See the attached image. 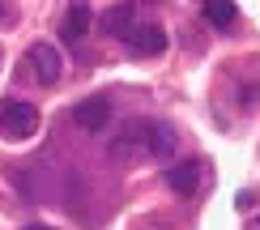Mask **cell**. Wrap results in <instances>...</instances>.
I'll return each mask as SVG.
<instances>
[{
	"instance_id": "10",
	"label": "cell",
	"mask_w": 260,
	"mask_h": 230,
	"mask_svg": "<svg viewBox=\"0 0 260 230\" xmlns=\"http://www.w3.org/2000/svg\"><path fill=\"white\" fill-rule=\"evenodd\" d=\"M201 17L209 21V26H231V21L239 17V5H235V0H205Z\"/></svg>"
},
{
	"instance_id": "12",
	"label": "cell",
	"mask_w": 260,
	"mask_h": 230,
	"mask_svg": "<svg viewBox=\"0 0 260 230\" xmlns=\"http://www.w3.org/2000/svg\"><path fill=\"white\" fill-rule=\"evenodd\" d=\"M21 230H56V226H43V222H30V226H21Z\"/></svg>"
},
{
	"instance_id": "5",
	"label": "cell",
	"mask_w": 260,
	"mask_h": 230,
	"mask_svg": "<svg viewBox=\"0 0 260 230\" xmlns=\"http://www.w3.org/2000/svg\"><path fill=\"white\" fill-rule=\"evenodd\" d=\"M73 124L85 128V133H103L107 124H111V103L99 94V98H81L77 107H73Z\"/></svg>"
},
{
	"instance_id": "11",
	"label": "cell",
	"mask_w": 260,
	"mask_h": 230,
	"mask_svg": "<svg viewBox=\"0 0 260 230\" xmlns=\"http://www.w3.org/2000/svg\"><path fill=\"white\" fill-rule=\"evenodd\" d=\"M247 230H260V213H252V217H247Z\"/></svg>"
},
{
	"instance_id": "7",
	"label": "cell",
	"mask_w": 260,
	"mask_h": 230,
	"mask_svg": "<svg viewBox=\"0 0 260 230\" xmlns=\"http://www.w3.org/2000/svg\"><path fill=\"white\" fill-rule=\"evenodd\" d=\"M137 30V5H111L103 13V35H115V39H128Z\"/></svg>"
},
{
	"instance_id": "6",
	"label": "cell",
	"mask_w": 260,
	"mask_h": 230,
	"mask_svg": "<svg viewBox=\"0 0 260 230\" xmlns=\"http://www.w3.org/2000/svg\"><path fill=\"white\" fill-rule=\"evenodd\" d=\"M167 30L162 26H137L133 35H128V51H133L137 60H154V56H162L167 51Z\"/></svg>"
},
{
	"instance_id": "13",
	"label": "cell",
	"mask_w": 260,
	"mask_h": 230,
	"mask_svg": "<svg viewBox=\"0 0 260 230\" xmlns=\"http://www.w3.org/2000/svg\"><path fill=\"white\" fill-rule=\"evenodd\" d=\"M0 9H5V5H0Z\"/></svg>"
},
{
	"instance_id": "8",
	"label": "cell",
	"mask_w": 260,
	"mask_h": 230,
	"mask_svg": "<svg viewBox=\"0 0 260 230\" xmlns=\"http://www.w3.org/2000/svg\"><path fill=\"white\" fill-rule=\"evenodd\" d=\"M90 21H94V9H90V5H69V13L60 17V39H64V43H77V39H85Z\"/></svg>"
},
{
	"instance_id": "3",
	"label": "cell",
	"mask_w": 260,
	"mask_h": 230,
	"mask_svg": "<svg viewBox=\"0 0 260 230\" xmlns=\"http://www.w3.org/2000/svg\"><path fill=\"white\" fill-rule=\"evenodd\" d=\"M26 69L35 73L43 85H56L60 73H64V60H60V51L51 47V43H35V47L26 51Z\"/></svg>"
},
{
	"instance_id": "4",
	"label": "cell",
	"mask_w": 260,
	"mask_h": 230,
	"mask_svg": "<svg viewBox=\"0 0 260 230\" xmlns=\"http://www.w3.org/2000/svg\"><path fill=\"white\" fill-rule=\"evenodd\" d=\"M145 124H149V119H137V124H128L124 133L111 141V162H133V158H149Z\"/></svg>"
},
{
	"instance_id": "1",
	"label": "cell",
	"mask_w": 260,
	"mask_h": 230,
	"mask_svg": "<svg viewBox=\"0 0 260 230\" xmlns=\"http://www.w3.org/2000/svg\"><path fill=\"white\" fill-rule=\"evenodd\" d=\"M39 124H43V115H39L35 103H21V98H5L0 103V137L26 141V137L39 133Z\"/></svg>"
},
{
	"instance_id": "2",
	"label": "cell",
	"mask_w": 260,
	"mask_h": 230,
	"mask_svg": "<svg viewBox=\"0 0 260 230\" xmlns=\"http://www.w3.org/2000/svg\"><path fill=\"white\" fill-rule=\"evenodd\" d=\"M162 183H167V192H175V196H192V192L205 183V162H201V158L175 162V167H167Z\"/></svg>"
},
{
	"instance_id": "9",
	"label": "cell",
	"mask_w": 260,
	"mask_h": 230,
	"mask_svg": "<svg viewBox=\"0 0 260 230\" xmlns=\"http://www.w3.org/2000/svg\"><path fill=\"white\" fill-rule=\"evenodd\" d=\"M145 141H149V158H167V153L175 149V128H171L167 119H149Z\"/></svg>"
}]
</instances>
